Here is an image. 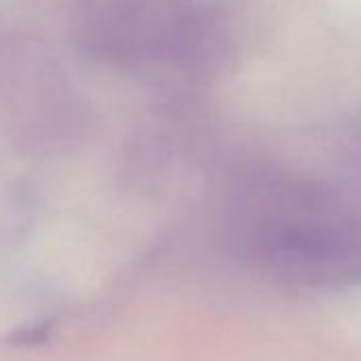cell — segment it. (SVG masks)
<instances>
[]
</instances>
